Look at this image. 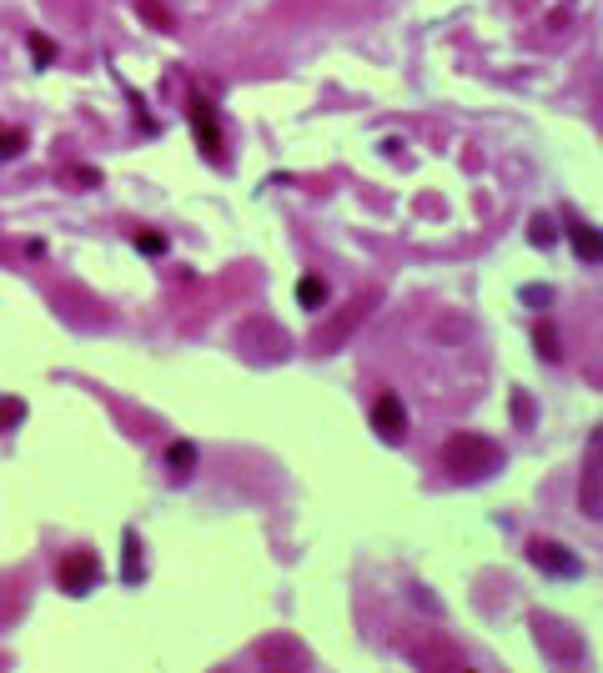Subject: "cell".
<instances>
[{
  "mask_svg": "<svg viewBox=\"0 0 603 673\" xmlns=\"http://www.w3.org/2000/svg\"><path fill=\"white\" fill-rule=\"evenodd\" d=\"M373 422H377V432H383L387 443H402L408 437V418H402V402L392 393H383L377 397V407H373Z\"/></svg>",
  "mask_w": 603,
  "mask_h": 673,
  "instance_id": "7a4b0ae2",
  "label": "cell"
},
{
  "mask_svg": "<svg viewBox=\"0 0 603 673\" xmlns=\"http://www.w3.org/2000/svg\"><path fill=\"white\" fill-rule=\"evenodd\" d=\"M90 573H96V563H90L86 553H76V558H71V563L61 568V578H65L71 588H86V583H90Z\"/></svg>",
  "mask_w": 603,
  "mask_h": 673,
  "instance_id": "277c9868",
  "label": "cell"
},
{
  "mask_svg": "<svg viewBox=\"0 0 603 673\" xmlns=\"http://www.w3.org/2000/svg\"><path fill=\"white\" fill-rule=\"evenodd\" d=\"M171 462H177V468H192V447H171Z\"/></svg>",
  "mask_w": 603,
  "mask_h": 673,
  "instance_id": "52a82bcc",
  "label": "cell"
},
{
  "mask_svg": "<svg viewBox=\"0 0 603 673\" xmlns=\"http://www.w3.org/2000/svg\"><path fill=\"white\" fill-rule=\"evenodd\" d=\"M578 252H589L603 262V237H589V231H578Z\"/></svg>",
  "mask_w": 603,
  "mask_h": 673,
  "instance_id": "8992f818",
  "label": "cell"
},
{
  "mask_svg": "<svg viewBox=\"0 0 603 673\" xmlns=\"http://www.w3.org/2000/svg\"><path fill=\"white\" fill-rule=\"evenodd\" d=\"M528 553H533V563H538V568H553V573H564V578H573V573H578V563L564 558L568 548H558V543H533Z\"/></svg>",
  "mask_w": 603,
  "mask_h": 673,
  "instance_id": "3957f363",
  "label": "cell"
},
{
  "mask_svg": "<svg viewBox=\"0 0 603 673\" xmlns=\"http://www.w3.org/2000/svg\"><path fill=\"white\" fill-rule=\"evenodd\" d=\"M302 302H322V281H307V287H302Z\"/></svg>",
  "mask_w": 603,
  "mask_h": 673,
  "instance_id": "ba28073f",
  "label": "cell"
},
{
  "mask_svg": "<svg viewBox=\"0 0 603 673\" xmlns=\"http://www.w3.org/2000/svg\"><path fill=\"white\" fill-rule=\"evenodd\" d=\"M136 5H142V11H146V15H151V21H156V26H161V30H167V26H171V15H167V11H161V0H136Z\"/></svg>",
  "mask_w": 603,
  "mask_h": 673,
  "instance_id": "5b68a950",
  "label": "cell"
},
{
  "mask_svg": "<svg viewBox=\"0 0 603 673\" xmlns=\"http://www.w3.org/2000/svg\"><path fill=\"white\" fill-rule=\"evenodd\" d=\"M443 462H448L452 478H488V472H498L503 447L493 437H478V432H458L443 447Z\"/></svg>",
  "mask_w": 603,
  "mask_h": 673,
  "instance_id": "6da1fadb",
  "label": "cell"
}]
</instances>
